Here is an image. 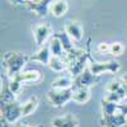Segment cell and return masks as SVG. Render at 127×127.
Instances as JSON below:
<instances>
[{
  "instance_id": "cell-1",
  "label": "cell",
  "mask_w": 127,
  "mask_h": 127,
  "mask_svg": "<svg viewBox=\"0 0 127 127\" xmlns=\"http://www.w3.org/2000/svg\"><path fill=\"white\" fill-rule=\"evenodd\" d=\"M92 38L89 37L87 41V48L85 50H78L75 54H71V55H65L66 62H67V66H69V72L72 78L78 76L80 72H83L89 65L88 62L92 61V54H90V43H92Z\"/></svg>"
},
{
  "instance_id": "cell-2",
  "label": "cell",
  "mask_w": 127,
  "mask_h": 127,
  "mask_svg": "<svg viewBox=\"0 0 127 127\" xmlns=\"http://www.w3.org/2000/svg\"><path fill=\"white\" fill-rule=\"evenodd\" d=\"M29 61V56L23 52L18 51H8L3 55V65L6 69V74L9 79H12L14 75L22 72L26 64Z\"/></svg>"
},
{
  "instance_id": "cell-3",
  "label": "cell",
  "mask_w": 127,
  "mask_h": 127,
  "mask_svg": "<svg viewBox=\"0 0 127 127\" xmlns=\"http://www.w3.org/2000/svg\"><path fill=\"white\" fill-rule=\"evenodd\" d=\"M72 93L74 88L69 89H50L47 92V99L50 104L55 108L64 107L67 102L72 100Z\"/></svg>"
},
{
  "instance_id": "cell-4",
  "label": "cell",
  "mask_w": 127,
  "mask_h": 127,
  "mask_svg": "<svg viewBox=\"0 0 127 127\" xmlns=\"http://www.w3.org/2000/svg\"><path fill=\"white\" fill-rule=\"evenodd\" d=\"M89 69L94 75H102V74H117L121 70V64L117 60H108V61H95L92 60L89 64Z\"/></svg>"
},
{
  "instance_id": "cell-5",
  "label": "cell",
  "mask_w": 127,
  "mask_h": 127,
  "mask_svg": "<svg viewBox=\"0 0 127 127\" xmlns=\"http://www.w3.org/2000/svg\"><path fill=\"white\" fill-rule=\"evenodd\" d=\"M1 109V116L5 117L10 123H15L19 121L20 117H23L22 114V104H19L18 102H13L5 105L0 107Z\"/></svg>"
},
{
  "instance_id": "cell-6",
  "label": "cell",
  "mask_w": 127,
  "mask_h": 127,
  "mask_svg": "<svg viewBox=\"0 0 127 127\" xmlns=\"http://www.w3.org/2000/svg\"><path fill=\"white\" fill-rule=\"evenodd\" d=\"M74 80V87L72 88H90L92 85L98 83V76L94 75L90 71L89 66L84 70L83 72H80L78 76H75L72 79Z\"/></svg>"
},
{
  "instance_id": "cell-7",
  "label": "cell",
  "mask_w": 127,
  "mask_h": 127,
  "mask_svg": "<svg viewBox=\"0 0 127 127\" xmlns=\"http://www.w3.org/2000/svg\"><path fill=\"white\" fill-rule=\"evenodd\" d=\"M33 38H34V42L36 45L39 47H42L43 45H46V41L48 39V37L51 36L52 31H51V27L47 24V23H41V24H37L33 29Z\"/></svg>"
},
{
  "instance_id": "cell-8",
  "label": "cell",
  "mask_w": 127,
  "mask_h": 127,
  "mask_svg": "<svg viewBox=\"0 0 127 127\" xmlns=\"http://www.w3.org/2000/svg\"><path fill=\"white\" fill-rule=\"evenodd\" d=\"M52 3H54V0H38L36 3H27L26 9L34 13L37 17L45 18L50 13V6Z\"/></svg>"
},
{
  "instance_id": "cell-9",
  "label": "cell",
  "mask_w": 127,
  "mask_h": 127,
  "mask_svg": "<svg viewBox=\"0 0 127 127\" xmlns=\"http://www.w3.org/2000/svg\"><path fill=\"white\" fill-rule=\"evenodd\" d=\"M64 31L67 33V36L74 41V42H80L84 36V29L80 22L78 20H67L64 27Z\"/></svg>"
},
{
  "instance_id": "cell-10",
  "label": "cell",
  "mask_w": 127,
  "mask_h": 127,
  "mask_svg": "<svg viewBox=\"0 0 127 127\" xmlns=\"http://www.w3.org/2000/svg\"><path fill=\"white\" fill-rule=\"evenodd\" d=\"M127 122V117L125 114L117 112L112 116H107V117L100 118V126L102 127H121Z\"/></svg>"
},
{
  "instance_id": "cell-11",
  "label": "cell",
  "mask_w": 127,
  "mask_h": 127,
  "mask_svg": "<svg viewBox=\"0 0 127 127\" xmlns=\"http://www.w3.org/2000/svg\"><path fill=\"white\" fill-rule=\"evenodd\" d=\"M13 78L18 79L22 84H31V83H38L42 79V74L38 70H26L14 75Z\"/></svg>"
},
{
  "instance_id": "cell-12",
  "label": "cell",
  "mask_w": 127,
  "mask_h": 127,
  "mask_svg": "<svg viewBox=\"0 0 127 127\" xmlns=\"http://www.w3.org/2000/svg\"><path fill=\"white\" fill-rule=\"evenodd\" d=\"M51 57H52V55H51V51H50V46L47 43V45H43L42 47H39L36 54L29 56V61L39 62L42 65H48Z\"/></svg>"
},
{
  "instance_id": "cell-13",
  "label": "cell",
  "mask_w": 127,
  "mask_h": 127,
  "mask_svg": "<svg viewBox=\"0 0 127 127\" xmlns=\"http://www.w3.org/2000/svg\"><path fill=\"white\" fill-rule=\"evenodd\" d=\"M51 125L54 127H78L79 121L75 116L67 113V114L60 116V117H55L51 121Z\"/></svg>"
},
{
  "instance_id": "cell-14",
  "label": "cell",
  "mask_w": 127,
  "mask_h": 127,
  "mask_svg": "<svg viewBox=\"0 0 127 127\" xmlns=\"http://www.w3.org/2000/svg\"><path fill=\"white\" fill-rule=\"evenodd\" d=\"M55 37H57L61 42V45L64 47V50H65L66 55H71V54H75V52L78 51L75 48V46H74V41L67 36V33L65 31H61V32H56V33H54Z\"/></svg>"
},
{
  "instance_id": "cell-15",
  "label": "cell",
  "mask_w": 127,
  "mask_h": 127,
  "mask_svg": "<svg viewBox=\"0 0 127 127\" xmlns=\"http://www.w3.org/2000/svg\"><path fill=\"white\" fill-rule=\"evenodd\" d=\"M69 10V4L66 0H54V3L50 6V14L55 18L64 17Z\"/></svg>"
},
{
  "instance_id": "cell-16",
  "label": "cell",
  "mask_w": 127,
  "mask_h": 127,
  "mask_svg": "<svg viewBox=\"0 0 127 127\" xmlns=\"http://www.w3.org/2000/svg\"><path fill=\"white\" fill-rule=\"evenodd\" d=\"M90 97H92L90 88H74L72 102H75L78 104H84V103L89 102Z\"/></svg>"
},
{
  "instance_id": "cell-17",
  "label": "cell",
  "mask_w": 127,
  "mask_h": 127,
  "mask_svg": "<svg viewBox=\"0 0 127 127\" xmlns=\"http://www.w3.org/2000/svg\"><path fill=\"white\" fill-rule=\"evenodd\" d=\"M48 46H50V51H51V55L52 56H57V57H65L66 52L64 50L61 42L57 37L52 36L48 41Z\"/></svg>"
},
{
  "instance_id": "cell-18",
  "label": "cell",
  "mask_w": 127,
  "mask_h": 127,
  "mask_svg": "<svg viewBox=\"0 0 127 127\" xmlns=\"http://www.w3.org/2000/svg\"><path fill=\"white\" fill-rule=\"evenodd\" d=\"M47 66L50 67V70L55 71V72H62L69 69L66 60L64 57H57V56H52Z\"/></svg>"
},
{
  "instance_id": "cell-19",
  "label": "cell",
  "mask_w": 127,
  "mask_h": 127,
  "mask_svg": "<svg viewBox=\"0 0 127 127\" xmlns=\"http://www.w3.org/2000/svg\"><path fill=\"white\" fill-rule=\"evenodd\" d=\"M38 98L36 97V95H32V97L27 100V102H24L23 104H22V114H23V117H27V116H29V114H32L36 109H37V107H38Z\"/></svg>"
},
{
  "instance_id": "cell-20",
  "label": "cell",
  "mask_w": 127,
  "mask_h": 127,
  "mask_svg": "<svg viewBox=\"0 0 127 127\" xmlns=\"http://www.w3.org/2000/svg\"><path fill=\"white\" fill-rule=\"evenodd\" d=\"M120 112V103H114L107 99L102 100V114L103 117H107V116H112L114 113Z\"/></svg>"
},
{
  "instance_id": "cell-21",
  "label": "cell",
  "mask_w": 127,
  "mask_h": 127,
  "mask_svg": "<svg viewBox=\"0 0 127 127\" xmlns=\"http://www.w3.org/2000/svg\"><path fill=\"white\" fill-rule=\"evenodd\" d=\"M13 102H17V94L10 90L9 85L6 84L1 89V93H0V107L9 103H13Z\"/></svg>"
},
{
  "instance_id": "cell-22",
  "label": "cell",
  "mask_w": 127,
  "mask_h": 127,
  "mask_svg": "<svg viewBox=\"0 0 127 127\" xmlns=\"http://www.w3.org/2000/svg\"><path fill=\"white\" fill-rule=\"evenodd\" d=\"M74 87V80L67 76H59L51 83V89H69Z\"/></svg>"
},
{
  "instance_id": "cell-23",
  "label": "cell",
  "mask_w": 127,
  "mask_h": 127,
  "mask_svg": "<svg viewBox=\"0 0 127 127\" xmlns=\"http://www.w3.org/2000/svg\"><path fill=\"white\" fill-rule=\"evenodd\" d=\"M123 52H125V46L121 42H113V43H111V50H109L111 55H113L114 57H118Z\"/></svg>"
},
{
  "instance_id": "cell-24",
  "label": "cell",
  "mask_w": 127,
  "mask_h": 127,
  "mask_svg": "<svg viewBox=\"0 0 127 127\" xmlns=\"http://www.w3.org/2000/svg\"><path fill=\"white\" fill-rule=\"evenodd\" d=\"M123 83H125V81L118 80V79L109 81V84L107 85V92H108V93H113V92H117V90H120V89L123 87Z\"/></svg>"
},
{
  "instance_id": "cell-25",
  "label": "cell",
  "mask_w": 127,
  "mask_h": 127,
  "mask_svg": "<svg viewBox=\"0 0 127 127\" xmlns=\"http://www.w3.org/2000/svg\"><path fill=\"white\" fill-rule=\"evenodd\" d=\"M8 85H9V88H10V90H12L13 93H15L17 95H18V93L22 90V85L23 84L20 83L18 79H15V78H12L10 79V81L8 83Z\"/></svg>"
},
{
  "instance_id": "cell-26",
  "label": "cell",
  "mask_w": 127,
  "mask_h": 127,
  "mask_svg": "<svg viewBox=\"0 0 127 127\" xmlns=\"http://www.w3.org/2000/svg\"><path fill=\"white\" fill-rule=\"evenodd\" d=\"M109 50H111V43H107V42H99L95 47V51L98 52V54H109Z\"/></svg>"
},
{
  "instance_id": "cell-27",
  "label": "cell",
  "mask_w": 127,
  "mask_h": 127,
  "mask_svg": "<svg viewBox=\"0 0 127 127\" xmlns=\"http://www.w3.org/2000/svg\"><path fill=\"white\" fill-rule=\"evenodd\" d=\"M8 1L12 5H14V6H23V8H26V1L24 0H8Z\"/></svg>"
},
{
  "instance_id": "cell-28",
  "label": "cell",
  "mask_w": 127,
  "mask_h": 127,
  "mask_svg": "<svg viewBox=\"0 0 127 127\" xmlns=\"http://www.w3.org/2000/svg\"><path fill=\"white\" fill-rule=\"evenodd\" d=\"M0 125H1L0 127H12V123H10L5 117H3V116H1V118H0Z\"/></svg>"
},
{
  "instance_id": "cell-29",
  "label": "cell",
  "mask_w": 127,
  "mask_h": 127,
  "mask_svg": "<svg viewBox=\"0 0 127 127\" xmlns=\"http://www.w3.org/2000/svg\"><path fill=\"white\" fill-rule=\"evenodd\" d=\"M15 127H43V126H42V125H32V126H28L26 123H18Z\"/></svg>"
},
{
  "instance_id": "cell-30",
  "label": "cell",
  "mask_w": 127,
  "mask_h": 127,
  "mask_svg": "<svg viewBox=\"0 0 127 127\" xmlns=\"http://www.w3.org/2000/svg\"><path fill=\"white\" fill-rule=\"evenodd\" d=\"M123 87L126 89V94H127V80H125V84H123Z\"/></svg>"
},
{
  "instance_id": "cell-31",
  "label": "cell",
  "mask_w": 127,
  "mask_h": 127,
  "mask_svg": "<svg viewBox=\"0 0 127 127\" xmlns=\"http://www.w3.org/2000/svg\"><path fill=\"white\" fill-rule=\"evenodd\" d=\"M121 127H127V122H126V123H125L123 126H121Z\"/></svg>"
},
{
  "instance_id": "cell-32",
  "label": "cell",
  "mask_w": 127,
  "mask_h": 127,
  "mask_svg": "<svg viewBox=\"0 0 127 127\" xmlns=\"http://www.w3.org/2000/svg\"><path fill=\"white\" fill-rule=\"evenodd\" d=\"M24 1H26V4H27V1H28V0H24Z\"/></svg>"
}]
</instances>
